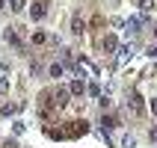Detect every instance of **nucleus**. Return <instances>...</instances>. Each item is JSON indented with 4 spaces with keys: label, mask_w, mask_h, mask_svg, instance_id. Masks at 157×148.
Segmentation results:
<instances>
[{
    "label": "nucleus",
    "mask_w": 157,
    "mask_h": 148,
    "mask_svg": "<svg viewBox=\"0 0 157 148\" xmlns=\"http://www.w3.org/2000/svg\"><path fill=\"white\" fill-rule=\"evenodd\" d=\"M131 110L136 116H145V98H142L140 92H133V95H131Z\"/></svg>",
    "instance_id": "f257e3e1"
},
{
    "label": "nucleus",
    "mask_w": 157,
    "mask_h": 148,
    "mask_svg": "<svg viewBox=\"0 0 157 148\" xmlns=\"http://www.w3.org/2000/svg\"><path fill=\"white\" fill-rule=\"evenodd\" d=\"M30 12H33V21H42V18L48 15V3H44V0H39V3H33V6H30Z\"/></svg>",
    "instance_id": "20e7f679"
},
{
    "label": "nucleus",
    "mask_w": 157,
    "mask_h": 148,
    "mask_svg": "<svg viewBox=\"0 0 157 148\" xmlns=\"http://www.w3.org/2000/svg\"><path fill=\"white\" fill-rule=\"evenodd\" d=\"M62 71H65V65L53 62V65H51V77H62Z\"/></svg>",
    "instance_id": "4468645a"
},
{
    "label": "nucleus",
    "mask_w": 157,
    "mask_h": 148,
    "mask_svg": "<svg viewBox=\"0 0 157 148\" xmlns=\"http://www.w3.org/2000/svg\"><path fill=\"white\" fill-rule=\"evenodd\" d=\"M6 71H9V65H6V62H0V74H6Z\"/></svg>",
    "instance_id": "5701e85b"
},
{
    "label": "nucleus",
    "mask_w": 157,
    "mask_h": 148,
    "mask_svg": "<svg viewBox=\"0 0 157 148\" xmlns=\"http://www.w3.org/2000/svg\"><path fill=\"white\" fill-rule=\"evenodd\" d=\"M18 110H24V104H6V107H0L3 116H12V113H18Z\"/></svg>",
    "instance_id": "9b49d317"
},
{
    "label": "nucleus",
    "mask_w": 157,
    "mask_h": 148,
    "mask_svg": "<svg viewBox=\"0 0 157 148\" xmlns=\"http://www.w3.org/2000/svg\"><path fill=\"white\" fill-rule=\"evenodd\" d=\"M148 56H151V59H157V44H154V47H148Z\"/></svg>",
    "instance_id": "aec40b11"
},
{
    "label": "nucleus",
    "mask_w": 157,
    "mask_h": 148,
    "mask_svg": "<svg viewBox=\"0 0 157 148\" xmlns=\"http://www.w3.org/2000/svg\"><path fill=\"white\" fill-rule=\"evenodd\" d=\"M101 127L104 131H113V127H119V119L116 116H101Z\"/></svg>",
    "instance_id": "6e6552de"
},
{
    "label": "nucleus",
    "mask_w": 157,
    "mask_h": 148,
    "mask_svg": "<svg viewBox=\"0 0 157 148\" xmlns=\"http://www.w3.org/2000/svg\"><path fill=\"white\" fill-rule=\"evenodd\" d=\"M68 95H71L68 89H56V92L51 95V104L53 107H65V104H68Z\"/></svg>",
    "instance_id": "7ed1b4c3"
},
{
    "label": "nucleus",
    "mask_w": 157,
    "mask_h": 148,
    "mask_svg": "<svg viewBox=\"0 0 157 148\" xmlns=\"http://www.w3.org/2000/svg\"><path fill=\"white\" fill-rule=\"evenodd\" d=\"M83 30H86V21H83L80 15H74V21H71V33H74V36H83Z\"/></svg>",
    "instance_id": "423d86ee"
},
{
    "label": "nucleus",
    "mask_w": 157,
    "mask_h": 148,
    "mask_svg": "<svg viewBox=\"0 0 157 148\" xmlns=\"http://www.w3.org/2000/svg\"><path fill=\"white\" fill-rule=\"evenodd\" d=\"M140 9L142 12H151V9H154V0H140Z\"/></svg>",
    "instance_id": "2eb2a0df"
},
{
    "label": "nucleus",
    "mask_w": 157,
    "mask_h": 148,
    "mask_svg": "<svg viewBox=\"0 0 157 148\" xmlns=\"http://www.w3.org/2000/svg\"><path fill=\"white\" fill-rule=\"evenodd\" d=\"M44 42H51V36L44 30H33V44H44Z\"/></svg>",
    "instance_id": "9d476101"
},
{
    "label": "nucleus",
    "mask_w": 157,
    "mask_h": 148,
    "mask_svg": "<svg viewBox=\"0 0 157 148\" xmlns=\"http://www.w3.org/2000/svg\"><path fill=\"white\" fill-rule=\"evenodd\" d=\"M154 36H157V27H154Z\"/></svg>",
    "instance_id": "393cba45"
},
{
    "label": "nucleus",
    "mask_w": 157,
    "mask_h": 148,
    "mask_svg": "<svg viewBox=\"0 0 157 148\" xmlns=\"http://www.w3.org/2000/svg\"><path fill=\"white\" fill-rule=\"evenodd\" d=\"M122 148H133V136H124V142H122Z\"/></svg>",
    "instance_id": "a211bd4d"
},
{
    "label": "nucleus",
    "mask_w": 157,
    "mask_h": 148,
    "mask_svg": "<svg viewBox=\"0 0 157 148\" xmlns=\"http://www.w3.org/2000/svg\"><path fill=\"white\" fill-rule=\"evenodd\" d=\"M148 136H151V142H157V127H151V133H148Z\"/></svg>",
    "instance_id": "4be33fe9"
},
{
    "label": "nucleus",
    "mask_w": 157,
    "mask_h": 148,
    "mask_svg": "<svg viewBox=\"0 0 157 148\" xmlns=\"http://www.w3.org/2000/svg\"><path fill=\"white\" fill-rule=\"evenodd\" d=\"M6 92H9V80L0 77V95H6Z\"/></svg>",
    "instance_id": "dca6fc26"
},
{
    "label": "nucleus",
    "mask_w": 157,
    "mask_h": 148,
    "mask_svg": "<svg viewBox=\"0 0 157 148\" xmlns=\"http://www.w3.org/2000/svg\"><path fill=\"white\" fill-rule=\"evenodd\" d=\"M3 39H6L9 44H15L18 51H21V47H24V42H21V39H18V33H15V30H6V33H3Z\"/></svg>",
    "instance_id": "0eeeda50"
},
{
    "label": "nucleus",
    "mask_w": 157,
    "mask_h": 148,
    "mask_svg": "<svg viewBox=\"0 0 157 148\" xmlns=\"http://www.w3.org/2000/svg\"><path fill=\"white\" fill-rule=\"evenodd\" d=\"M101 47H104V51H119V42H116V36H104Z\"/></svg>",
    "instance_id": "1a4fd4ad"
},
{
    "label": "nucleus",
    "mask_w": 157,
    "mask_h": 148,
    "mask_svg": "<svg viewBox=\"0 0 157 148\" xmlns=\"http://www.w3.org/2000/svg\"><path fill=\"white\" fill-rule=\"evenodd\" d=\"M3 3H6V0H0V9H3Z\"/></svg>",
    "instance_id": "b1692460"
},
{
    "label": "nucleus",
    "mask_w": 157,
    "mask_h": 148,
    "mask_svg": "<svg viewBox=\"0 0 157 148\" xmlns=\"http://www.w3.org/2000/svg\"><path fill=\"white\" fill-rule=\"evenodd\" d=\"M68 92H71V95H83V92H86V83H83V77H77V80H71V86H68Z\"/></svg>",
    "instance_id": "39448f33"
},
{
    "label": "nucleus",
    "mask_w": 157,
    "mask_h": 148,
    "mask_svg": "<svg viewBox=\"0 0 157 148\" xmlns=\"http://www.w3.org/2000/svg\"><path fill=\"white\" fill-rule=\"evenodd\" d=\"M24 0H9V9H12V12H24Z\"/></svg>",
    "instance_id": "ddd939ff"
},
{
    "label": "nucleus",
    "mask_w": 157,
    "mask_h": 148,
    "mask_svg": "<svg viewBox=\"0 0 157 148\" xmlns=\"http://www.w3.org/2000/svg\"><path fill=\"white\" fill-rule=\"evenodd\" d=\"M83 133H89V124L80 119V122H71V127L65 131V136H83Z\"/></svg>",
    "instance_id": "f03ea898"
},
{
    "label": "nucleus",
    "mask_w": 157,
    "mask_h": 148,
    "mask_svg": "<svg viewBox=\"0 0 157 148\" xmlns=\"http://www.w3.org/2000/svg\"><path fill=\"white\" fill-rule=\"evenodd\" d=\"M12 127H15V133H24V131H27V124H24V122H15Z\"/></svg>",
    "instance_id": "f3484780"
},
{
    "label": "nucleus",
    "mask_w": 157,
    "mask_h": 148,
    "mask_svg": "<svg viewBox=\"0 0 157 148\" xmlns=\"http://www.w3.org/2000/svg\"><path fill=\"white\" fill-rule=\"evenodd\" d=\"M140 24H142V21H140V18H131V21H128V33H140Z\"/></svg>",
    "instance_id": "f8f14e48"
},
{
    "label": "nucleus",
    "mask_w": 157,
    "mask_h": 148,
    "mask_svg": "<svg viewBox=\"0 0 157 148\" xmlns=\"http://www.w3.org/2000/svg\"><path fill=\"white\" fill-rule=\"evenodd\" d=\"M3 148H18V142L15 139H6V142H3Z\"/></svg>",
    "instance_id": "6ab92c4d"
},
{
    "label": "nucleus",
    "mask_w": 157,
    "mask_h": 148,
    "mask_svg": "<svg viewBox=\"0 0 157 148\" xmlns=\"http://www.w3.org/2000/svg\"><path fill=\"white\" fill-rule=\"evenodd\" d=\"M151 113L157 116V98H151Z\"/></svg>",
    "instance_id": "412c9836"
}]
</instances>
